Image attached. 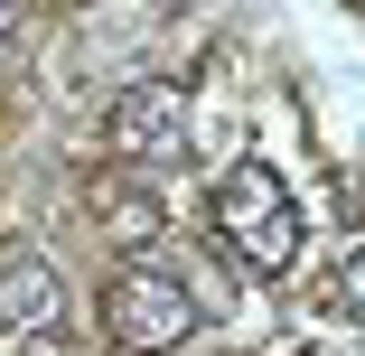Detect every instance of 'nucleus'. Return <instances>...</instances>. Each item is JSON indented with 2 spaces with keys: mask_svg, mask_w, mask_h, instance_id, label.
<instances>
[{
  "mask_svg": "<svg viewBox=\"0 0 365 356\" xmlns=\"http://www.w3.org/2000/svg\"><path fill=\"white\" fill-rule=\"evenodd\" d=\"M103 328H113V347H131V356H169V347L197 328V300H187L178 272L131 263L113 291H103Z\"/></svg>",
  "mask_w": 365,
  "mask_h": 356,
  "instance_id": "obj_2",
  "label": "nucleus"
},
{
  "mask_svg": "<svg viewBox=\"0 0 365 356\" xmlns=\"http://www.w3.org/2000/svg\"><path fill=\"white\" fill-rule=\"evenodd\" d=\"M103 131H113V151H122V160H178L187 141H197V103H187L178 85H160V76H140V85L113 94Z\"/></svg>",
  "mask_w": 365,
  "mask_h": 356,
  "instance_id": "obj_3",
  "label": "nucleus"
},
{
  "mask_svg": "<svg viewBox=\"0 0 365 356\" xmlns=\"http://www.w3.org/2000/svg\"><path fill=\"white\" fill-rule=\"evenodd\" d=\"M10 19H19V0H0V38H10Z\"/></svg>",
  "mask_w": 365,
  "mask_h": 356,
  "instance_id": "obj_6",
  "label": "nucleus"
},
{
  "mask_svg": "<svg viewBox=\"0 0 365 356\" xmlns=\"http://www.w3.org/2000/svg\"><path fill=\"white\" fill-rule=\"evenodd\" d=\"M56 319H66V281H56V263L10 253V263H0V328H56Z\"/></svg>",
  "mask_w": 365,
  "mask_h": 356,
  "instance_id": "obj_4",
  "label": "nucleus"
},
{
  "mask_svg": "<svg viewBox=\"0 0 365 356\" xmlns=\"http://www.w3.org/2000/svg\"><path fill=\"white\" fill-rule=\"evenodd\" d=\"M337 291H346V319L365 328V253H346V272H337Z\"/></svg>",
  "mask_w": 365,
  "mask_h": 356,
  "instance_id": "obj_5",
  "label": "nucleus"
},
{
  "mask_svg": "<svg viewBox=\"0 0 365 356\" xmlns=\"http://www.w3.org/2000/svg\"><path fill=\"white\" fill-rule=\"evenodd\" d=\"M215 235H225V253L262 281H281L290 263H300L309 244V216H300V197H290V178L272 160H235L225 178H215Z\"/></svg>",
  "mask_w": 365,
  "mask_h": 356,
  "instance_id": "obj_1",
  "label": "nucleus"
}]
</instances>
